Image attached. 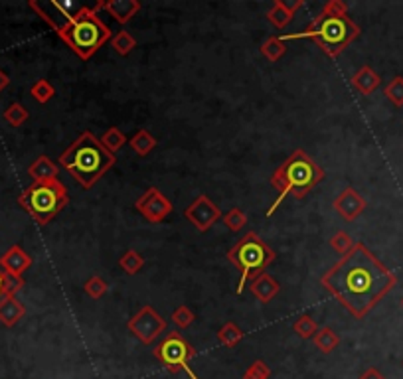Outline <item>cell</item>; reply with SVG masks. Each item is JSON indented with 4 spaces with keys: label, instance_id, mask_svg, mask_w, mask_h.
<instances>
[{
    "label": "cell",
    "instance_id": "obj_6",
    "mask_svg": "<svg viewBox=\"0 0 403 379\" xmlns=\"http://www.w3.org/2000/svg\"><path fill=\"white\" fill-rule=\"evenodd\" d=\"M228 261L240 271V284L238 294L243 293L245 284L259 275L267 273L269 265L277 259V253L263 241L255 231H250L228 251Z\"/></svg>",
    "mask_w": 403,
    "mask_h": 379
},
{
    "label": "cell",
    "instance_id": "obj_19",
    "mask_svg": "<svg viewBox=\"0 0 403 379\" xmlns=\"http://www.w3.org/2000/svg\"><path fill=\"white\" fill-rule=\"evenodd\" d=\"M24 315H26V306L16 296H4L0 301V322L6 328L18 324Z\"/></svg>",
    "mask_w": 403,
    "mask_h": 379
},
{
    "label": "cell",
    "instance_id": "obj_33",
    "mask_svg": "<svg viewBox=\"0 0 403 379\" xmlns=\"http://www.w3.org/2000/svg\"><path fill=\"white\" fill-rule=\"evenodd\" d=\"M354 245H356V241H354L352 235L346 233V231H336V233H334V237L330 239V247L336 251V253H340V255H346V253H350Z\"/></svg>",
    "mask_w": 403,
    "mask_h": 379
},
{
    "label": "cell",
    "instance_id": "obj_28",
    "mask_svg": "<svg viewBox=\"0 0 403 379\" xmlns=\"http://www.w3.org/2000/svg\"><path fill=\"white\" fill-rule=\"evenodd\" d=\"M30 95H32L38 103H42V105H44V103H48L50 99L54 97L55 89H54V85L48 81V79H38V81L30 87Z\"/></svg>",
    "mask_w": 403,
    "mask_h": 379
},
{
    "label": "cell",
    "instance_id": "obj_15",
    "mask_svg": "<svg viewBox=\"0 0 403 379\" xmlns=\"http://www.w3.org/2000/svg\"><path fill=\"white\" fill-rule=\"evenodd\" d=\"M305 2L303 0H293V2H285V0H275L271 4V8L267 11V20L271 22L275 28L283 30L287 28L291 20L294 18V14L299 12V8H303Z\"/></svg>",
    "mask_w": 403,
    "mask_h": 379
},
{
    "label": "cell",
    "instance_id": "obj_18",
    "mask_svg": "<svg viewBox=\"0 0 403 379\" xmlns=\"http://www.w3.org/2000/svg\"><path fill=\"white\" fill-rule=\"evenodd\" d=\"M28 174L34 182H48V180H57L60 174V166L50 158V156H38L30 166H28Z\"/></svg>",
    "mask_w": 403,
    "mask_h": 379
},
{
    "label": "cell",
    "instance_id": "obj_14",
    "mask_svg": "<svg viewBox=\"0 0 403 379\" xmlns=\"http://www.w3.org/2000/svg\"><path fill=\"white\" fill-rule=\"evenodd\" d=\"M30 267H32V257L20 245H12L11 249L0 257V269L12 277H22Z\"/></svg>",
    "mask_w": 403,
    "mask_h": 379
},
{
    "label": "cell",
    "instance_id": "obj_25",
    "mask_svg": "<svg viewBox=\"0 0 403 379\" xmlns=\"http://www.w3.org/2000/svg\"><path fill=\"white\" fill-rule=\"evenodd\" d=\"M111 48L117 52L119 55H129L137 48V40L131 32H119L111 38Z\"/></svg>",
    "mask_w": 403,
    "mask_h": 379
},
{
    "label": "cell",
    "instance_id": "obj_36",
    "mask_svg": "<svg viewBox=\"0 0 403 379\" xmlns=\"http://www.w3.org/2000/svg\"><path fill=\"white\" fill-rule=\"evenodd\" d=\"M24 287L22 277H12L6 275V296H16V293H20Z\"/></svg>",
    "mask_w": 403,
    "mask_h": 379
},
{
    "label": "cell",
    "instance_id": "obj_17",
    "mask_svg": "<svg viewBox=\"0 0 403 379\" xmlns=\"http://www.w3.org/2000/svg\"><path fill=\"white\" fill-rule=\"evenodd\" d=\"M350 83H352V87L358 91L360 95H371V93L380 87L381 77L380 74H376V71L371 69L370 65H362L358 71L352 76Z\"/></svg>",
    "mask_w": 403,
    "mask_h": 379
},
{
    "label": "cell",
    "instance_id": "obj_38",
    "mask_svg": "<svg viewBox=\"0 0 403 379\" xmlns=\"http://www.w3.org/2000/svg\"><path fill=\"white\" fill-rule=\"evenodd\" d=\"M6 296V273L0 269V301Z\"/></svg>",
    "mask_w": 403,
    "mask_h": 379
},
{
    "label": "cell",
    "instance_id": "obj_22",
    "mask_svg": "<svg viewBox=\"0 0 403 379\" xmlns=\"http://www.w3.org/2000/svg\"><path fill=\"white\" fill-rule=\"evenodd\" d=\"M243 336H245V332L235 322H226L219 328L218 342L226 347H235L243 340Z\"/></svg>",
    "mask_w": 403,
    "mask_h": 379
},
{
    "label": "cell",
    "instance_id": "obj_7",
    "mask_svg": "<svg viewBox=\"0 0 403 379\" xmlns=\"http://www.w3.org/2000/svg\"><path fill=\"white\" fill-rule=\"evenodd\" d=\"M67 188L64 182H60V178L34 182L18 198V204L34 217L38 226H48L67 206Z\"/></svg>",
    "mask_w": 403,
    "mask_h": 379
},
{
    "label": "cell",
    "instance_id": "obj_23",
    "mask_svg": "<svg viewBox=\"0 0 403 379\" xmlns=\"http://www.w3.org/2000/svg\"><path fill=\"white\" fill-rule=\"evenodd\" d=\"M261 54L263 57L267 60V62H279L285 54H287V43L279 38V36H271V38H267L261 46Z\"/></svg>",
    "mask_w": 403,
    "mask_h": 379
},
{
    "label": "cell",
    "instance_id": "obj_12",
    "mask_svg": "<svg viewBox=\"0 0 403 379\" xmlns=\"http://www.w3.org/2000/svg\"><path fill=\"white\" fill-rule=\"evenodd\" d=\"M332 206H334L336 214L344 221H354V219H358L364 214V209H366L368 204H366V200L354 188H344L336 195V200L332 202Z\"/></svg>",
    "mask_w": 403,
    "mask_h": 379
},
{
    "label": "cell",
    "instance_id": "obj_13",
    "mask_svg": "<svg viewBox=\"0 0 403 379\" xmlns=\"http://www.w3.org/2000/svg\"><path fill=\"white\" fill-rule=\"evenodd\" d=\"M93 8L97 12L105 11L119 24H129L141 11V2L139 0H105V2L101 0Z\"/></svg>",
    "mask_w": 403,
    "mask_h": 379
},
{
    "label": "cell",
    "instance_id": "obj_21",
    "mask_svg": "<svg viewBox=\"0 0 403 379\" xmlns=\"http://www.w3.org/2000/svg\"><path fill=\"white\" fill-rule=\"evenodd\" d=\"M129 144H131V149L139 156H149L154 151V146H156V139L146 129H141L139 132L132 135Z\"/></svg>",
    "mask_w": 403,
    "mask_h": 379
},
{
    "label": "cell",
    "instance_id": "obj_20",
    "mask_svg": "<svg viewBox=\"0 0 403 379\" xmlns=\"http://www.w3.org/2000/svg\"><path fill=\"white\" fill-rule=\"evenodd\" d=\"M315 346L322 352V354H332L340 344V336L332 328H318V332L313 338Z\"/></svg>",
    "mask_w": 403,
    "mask_h": 379
},
{
    "label": "cell",
    "instance_id": "obj_10",
    "mask_svg": "<svg viewBox=\"0 0 403 379\" xmlns=\"http://www.w3.org/2000/svg\"><path fill=\"white\" fill-rule=\"evenodd\" d=\"M137 212L141 214L146 221L151 223H160L172 212V202L158 190V188H149L144 194L135 202Z\"/></svg>",
    "mask_w": 403,
    "mask_h": 379
},
{
    "label": "cell",
    "instance_id": "obj_16",
    "mask_svg": "<svg viewBox=\"0 0 403 379\" xmlns=\"http://www.w3.org/2000/svg\"><path fill=\"white\" fill-rule=\"evenodd\" d=\"M251 293H253V296L259 301V303L267 304L271 303L273 298L279 294V291H281V284L273 279L269 273H263V275H259L257 279H253L250 284Z\"/></svg>",
    "mask_w": 403,
    "mask_h": 379
},
{
    "label": "cell",
    "instance_id": "obj_29",
    "mask_svg": "<svg viewBox=\"0 0 403 379\" xmlns=\"http://www.w3.org/2000/svg\"><path fill=\"white\" fill-rule=\"evenodd\" d=\"M293 330L299 336L303 338V340H310V338H315V334L318 332V324L313 320V316L303 315L294 322Z\"/></svg>",
    "mask_w": 403,
    "mask_h": 379
},
{
    "label": "cell",
    "instance_id": "obj_32",
    "mask_svg": "<svg viewBox=\"0 0 403 379\" xmlns=\"http://www.w3.org/2000/svg\"><path fill=\"white\" fill-rule=\"evenodd\" d=\"M83 291H86V294L91 296L93 301H99V298H103V296L107 294L109 287H107V282L103 281L99 275H95V277L88 279V282L83 284Z\"/></svg>",
    "mask_w": 403,
    "mask_h": 379
},
{
    "label": "cell",
    "instance_id": "obj_35",
    "mask_svg": "<svg viewBox=\"0 0 403 379\" xmlns=\"http://www.w3.org/2000/svg\"><path fill=\"white\" fill-rule=\"evenodd\" d=\"M271 378V368L263 361V359H255L250 368L245 369L243 379H269Z\"/></svg>",
    "mask_w": 403,
    "mask_h": 379
},
{
    "label": "cell",
    "instance_id": "obj_24",
    "mask_svg": "<svg viewBox=\"0 0 403 379\" xmlns=\"http://www.w3.org/2000/svg\"><path fill=\"white\" fill-rule=\"evenodd\" d=\"M99 141H101V144H103L107 151L113 152V154L119 151V149H123L125 142H129L127 141V137H125V132H123L119 127H111L109 130H105Z\"/></svg>",
    "mask_w": 403,
    "mask_h": 379
},
{
    "label": "cell",
    "instance_id": "obj_26",
    "mask_svg": "<svg viewBox=\"0 0 403 379\" xmlns=\"http://www.w3.org/2000/svg\"><path fill=\"white\" fill-rule=\"evenodd\" d=\"M119 267L127 273V275H137V273L144 267V259H142V255L139 251L129 249L119 259Z\"/></svg>",
    "mask_w": 403,
    "mask_h": 379
},
{
    "label": "cell",
    "instance_id": "obj_40",
    "mask_svg": "<svg viewBox=\"0 0 403 379\" xmlns=\"http://www.w3.org/2000/svg\"><path fill=\"white\" fill-rule=\"evenodd\" d=\"M402 306H403V298H402Z\"/></svg>",
    "mask_w": 403,
    "mask_h": 379
},
{
    "label": "cell",
    "instance_id": "obj_9",
    "mask_svg": "<svg viewBox=\"0 0 403 379\" xmlns=\"http://www.w3.org/2000/svg\"><path fill=\"white\" fill-rule=\"evenodd\" d=\"M127 328H129V332H132V336L141 340L142 344L151 346L166 330V320L158 315V310H154L151 304H146L127 322Z\"/></svg>",
    "mask_w": 403,
    "mask_h": 379
},
{
    "label": "cell",
    "instance_id": "obj_3",
    "mask_svg": "<svg viewBox=\"0 0 403 379\" xmlns=\"http://www.w3.org/2000/svg\"><path fill=\"white\" fill-rule=\"evenodd\" d=\"M360 34V26L348 16V4L330 0L303 32L285 34L281 40H313L328 57H338Z\"/></svg>",
    "mask_w": 403,
    "mask_h": 379
},
{
    "label": "cell",
    "instance_id": "obj_4",
    "mask_svg": "<svg viewBox=\"0 0 403 379\" xmlns=\"http://www.w3.org/2000/svg\"><path fill=\"white\" fill-rule=\"evenodd\" d=\"M117 163L91 130H83L60 156V164L83 190H91Z\"/></svg>",
    "mask_w": 403,
    "mask_h": 379
},
{
    "label": "cell",
    "instance_id": "obj_31",
    "mask_svg": "<svg viewBox=\"0 0 403 379\" xmlns=\"http://www.w3.org/2000/svg\"><path fill=\"white\" fill-rule=\"evenodd\" d=\"M383 95L392 101L395 107H403V77H393L392 81L383 89Z\"/></svg>",
    "mask_w": 403,
    "mask_h": 379
},
{
    "label": "cell",
    "instance_id": "obj_27",
    "mask_svg": "<svg viewBox=\"0 0 403 379\" xmlns=\"http://www.w3.org/2000/svg\"><path fill=\"white\" fill-rule=\"evenodd\" d=\"M221 221L226 223V228H228L229 231L238 233V231H241V229L247 226V216L243 214V209L233 207V209H229L228 214L221 216Z\"/></svg>",
    "mask_w": 403,
    "mask_h": 379
},
{
    "label": "cell",
    "instance_id": "obj_8",
    "mask_svg": "<svg viewBox=\"0 0 403 379\" xmlns=\"http://www.w3.org/2000/svg\"><path fill=\"white\" fill-rule=\"evenodd\" d=\"M154 358L163 364L170 373H180L184 371L190 379H198L194 369L190 368V361L196 358V350L190 346L180 332H170L166 334L160 344L153 347Z\"/></svg>",
    "mask_w": 403,
    "mask_h": 379
},
{
    "label": "cell",
    "instance_id": "obj_2",
    "mask_svg": "<svg viewBox=\"0 0 403 379\" xmlns=\"http://www.w3.org/2000/svg\"><path fill=\"white\" fill-rule=\"evenodd\" d=\"M30 8L48 22L50 28L81 60H91L105 43L111 42V28L99 18L95 8L81 6L79 11L69 12L60 2L36 0H30Z\"/></svg>",
    "mask_w": 403,
    "mask_h": 379
},
{
    "label": "cell",
    "instance_id": "obj_1",
    "mask_svg": "<svg viewBox=\"0 0 403 379\" xmlns=\"http://www.w3.org/2000/svg\"><path fill=\"white\" fill-rule=\"evenodd\" d=\"M320 284L356 320H362L392 293L397 277L364 243H356L322 275Z\"/></svg>",
    "mask_w": 403,
    "mask_h": 379
},
{
    "label": "cell",
    "instance_id": "obj_5",
    "mask_svg": "<svg viewBox=\"0 0 403 379\" xmlns=\"http://www.w3.org/2000/svg\"><path fill=\"white\" fill-rule=\"evenodd\" d=\"M325 180V170L315 163L313 156H308L303 149L296 151L285 160L275 172L271 174V186L279 192L273 206L267 209V216L271 217L287 195H293L296 200H303L310 194L316 186Z\"/></svg>",
    "mask_w": 403,
    "mask_h": 379
},
{
    "label": "cell",
    "instance_id": "obj_30",
    "mask_svg": "<svg viewBox=\"0 0 403 379\" xmlns=\"http://www.w3.org/2000/svg\"><path fill=\"white\" fill-rule=\"evenodd\" d=\"M28 111L20 103H12L11 107L4 111V120L12 125V127H22L24 123L28 120Z\"/></svg>",
    "mask_w": 403,
    "mask_h": 379
},
{
    "label": "cell",
    "instance_id": "obj_34",
    "mask_svg": "<svg viewBox=\"0 0 403 379\" xmlns=\"http://www.w3.org/2000/svg\"><path fill=\"white\" fill-rule=\"evenodd\" d=\"M194 320H196V315H194L186 304L178 306L175 312H172V322H175L180 330H186L188 326L194 324Z\"/></svg>",
    "mask_w": 403,
    "mask_h": 379
},
{
    "label": "cell",
    "instance_id": "obj_11",
    "mask_svg": "<svg viewBox=\"0 0 403 379\" xmlns=\"http://www.w3.org/2000/svg\"><path fill=\"white\" fill-rule=\"evenodd\" d=\"M221 209H219L206 194H200L190 204V206L184 209V217L198 229V231H207V229L212 228L218 219H221Z\"/></svg>",
    "mask_w": 403,
    "mask_h": 379
},
{
    "label": "cell",
    "instance_id": "obj_39",
    "mask_svg": "<svg viewBox=\"0 0 403 379\" xmlns=\"http://www.w3.org/2000/svg\"><path fill=\"white\" fill-rule=\"evenodd\" d=\"M8 83H11V77L6 76V74H4V71L0 69V93H2V91H4V89L8 87Z\"/></svg>",
    "mask_w": 403,
    "mask_h": 379
},
{
    "label": "cell",
    "instance_id": "obj_37",
    "mask_svg": "<svg viewBox=\"0 0 403 379\" xmlns=\"http://www.w3.org/2000/svg\"><path fill=\"white\" fill-rule=\"evenodd\" d=\"M358 379H385L383 378V373H381L380 369L376 368H368L362 375H360Z\"/></svg>",
    "mask_w": 403,
    "mask_h": 379
}]
</instances>
